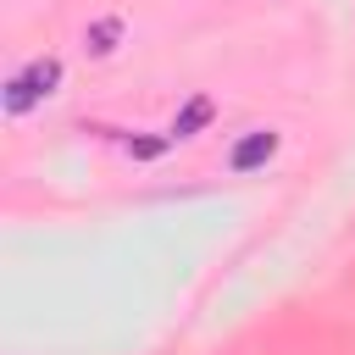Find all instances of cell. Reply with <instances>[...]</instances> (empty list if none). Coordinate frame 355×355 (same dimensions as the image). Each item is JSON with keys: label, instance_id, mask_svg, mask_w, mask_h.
Returning a JSON list of instances; mask_svg holds the SVG:
<instances>
[{"label": "cell", "instance_id": "cell-2", "mask_svg": "<svg viewBox=\"0 0 355 355\" xmlns=\"http://www.w3.org/2000/svg\"><path fill=\"white\" fill-rule=\"evenodd\" d=\"M272 144H277L272 133H255V139H250V144H244V150L233 155V166H250V161H261V155H272Z\"/></svg>", "mask_w": 355, "mask_h": 355}, {"label": "cell", "instance_id": "cell-1", "mask_svg": "<svg viewBox=\"0 0 355 355\" xmlns=\"http://www.w3.org/2000/svg\"><path fill=\"white\" fill-rule=\"evenodd\" d=\"M61 78V67L55 61H33L28 72H17L11 78V94H6V111H28L39 94H50V83Z\"/></svg>", "mask_w": 355, "mask_h": 355}, {"label": "cell", "instance_id": "cell-3", "mask_svg": "<svg viewBox=\"0 0 355 355\" xmlns=\"http://www.w3.org/2000/svg\"><path fill=\"white\" fill-rule=\"evenodd\" d=\"M94 39H100L94 50H111V39H116V22H100V28H94Z\"/></svg>", "mask_w": 355, "mask_h": 355}]
</instances>
